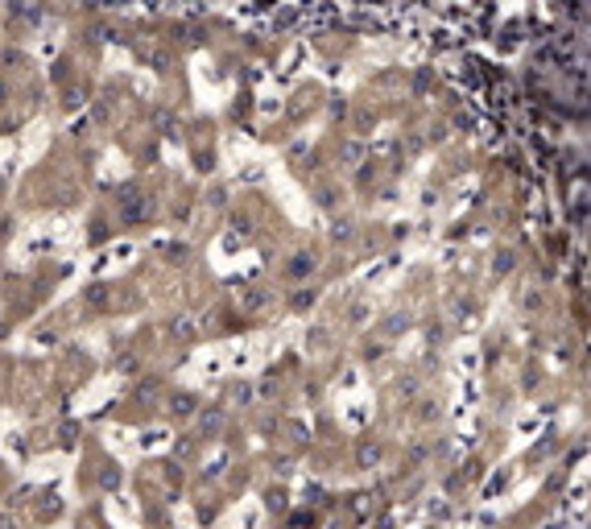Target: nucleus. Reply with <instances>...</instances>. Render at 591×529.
Wrapping results in <instances>:
<instances>
[{"label":"nucleus","mask_w":591,"mask_h":529,"mask_svg":"<svg viewBox=\"0 0 591 529\" xmlns=\"http://www.w3.org/2000/svg\"><path fill=\"white\" fill-rule=\"evenodd\" d=\"M290 273H294V277H302V273H310V257H298V261L290 265Z\"/></svg>","instance_id":"f257e3e1"}]
</instances>
